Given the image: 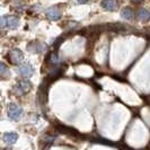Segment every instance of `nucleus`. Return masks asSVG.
<instances>
[{
	"mask_svg": "<svg viewBox=\"0 0 150 150\" xmlns=\"http://www.w3.org/2000/svg\"><path fill=\"white\" fill-rule=\"evenodd\" d=\"M138 18H139L140 21H142V22H147L150 18L149 11H148L147 9H144V8H141V9L138 11Z\"/></svg>",
	"mask_w": 150,
	"mask_h": 150,
	"instance_id": "9",
	"label": "nucleus"
},
{
	"mask_svg": "<svg viewBox=\"0 0 150 150\" xmlns=\"http://www.w3.org/2000/svg\"><path fill=\"white\" fill-rule=\"evenodd\" d=\"M133 11L130 9V8H124L123 10H122V13H121V16L124 18V19H127V21H131L132 18H133Z\"/></svg>",
	"mask_w": 150,
	"mask_h": 150,
	"instance_id": "11",
	"label": "nucleus"
},
{
	"mask_svg": "<svg viewBox=\"0 0 150 150\" xmlns=\"http://www.w3.org/2000/svg\"><path fill=\"white\" fill-rule=\"evenodd\" d=\"M45 16L50 19V21H59L61 18V11L58 7H50L45 10Z\"/></svg>",
	"mask_w": 150,
	"mask_h": 150,
	"instance_id": "6",
	"label": "nucleus"
},
{
	"mask_svg": "<svg viewBox=\"0 0 150 150\" xmlns=\"http://www.w3.org/2000/svg\"><path fill=\"white\" fill-rule=\"evenodd\" d=\"M23 115V108L17 104L10 103L8 105V117L13 121H18Z\"/></svg>",
	"mask_w": 150,
	"mask_h": 150,
	"instance_id": "2",
	"label": "nucleus"
},
{
	"mask_svg": "<svg viewBox=\"0 0 150 150\" xmlns=\"http://www.w3.org/2000/svg\"><path fill=\"white\" fill-rule=\"evenodd\" d=\"M8 57H9V59L11 61V63H14V64H19L24 60V54H23V52L19 49L11 50L10 53L8 54Z\"/></svg>",
	"mask_w": 150,
	"mask_h": 150,
	"instance_id": "4",
	"label": "nucleus"
},
{
	"mask_svg": "<svg viewBox=\"0 0 150 150\" xmlns=\"http://www.w3.org/2000/svg\"><path fill=\"white\" fill-rule=\"evenodd\" d=\"M28 49H30L32 52H42L43 49H44V45L41 44L40 42H33V43L28 46Z\"/></svg>",
	"mask_w": 150,
	"mask_h": 150,
	"instance_id": "10",
	"label": "nucleus"
},
{
	"mask_svg": "<svg viewBox=\"0 0 150 150\" xmlns=\"http://www.w3.org/2000/svg\"><path fill=\"white\" fill-rule=\"evenodd\" d=\"M17 71H18V74L22 75L23 77L30 78V77H32V75L34 74V68H33V66L30 64V63H24V64H21V66L18 67Z\"/></svg>",
	"mask_w": 150,
	"mask_h": 150,
	"instance_id": "5",
	"label": "nucleus"
},
{
	"mask_svg": "<svg viewBox=\"0 0 150 150\" xmlns=\"http://www.w3.org/2000/svg\"><path fill=\"white\" fill-rule=\"evenodd\" d=\"M30 88H32V83L28 80H22L16 85L14 90L17 95H23V94H26L27 91H30Z\"/></svg>",
	"mask_w": 150,
	"mask_h": 150,
	"instance_id": "3",
	"label": "nucleus"
},
{
	"mask_svg": "<svg viewBox=\"0 0 150 150\" xmlns=\"http://www.w3.org/2000/svg\"><path fill=\"white\" fill-rule=\"evenodd\" d=\"M132 2H135V4H139V2H141L142 0H131Z\"/></svg>",
	"mask_w": 150,
	"mask_h": 150,
	"instance_id": "14",
	"label": "nucleus"
},
{
	"mask_svg": "<svg viewBox=\"0 0 150 150\" xmlns=\"http://www.w3.org/2000/svg\"><path fill=\"white\" fill-rule=\"evenodd\" d=\"M7 72H8V70H7L6 64H5V63H1V76L5 77V75H6Z\"/></svg>",
	"mask_w": 150,
	"mask_h": 150,
	"instance_id": "12",
	"label": "nucleus"
},
{
	"mask_svg": "<svg viewBox=\"0 0 150 150\" xmlns=\"http://www.w3.org/2000/svg\"><path fill=\"white\" fill-rule=\"evenodd\" d=\"M19 26V19L15 16H2L1 17V27L8 30H16Z\"/></svg>",
	"mask_w": 150,
	"mask_h": 150,
	"instance_id": "1",
	"label": "nucleus"
},
{
	"mask_svg": "<svg viewBox=\"0 0 150 150\" xmlns=\"http://www.w3.org/2000/svg\"><path fill=\"white\" fill-rule=\"evenodd\" d=\"M77 1H78L79 4H86V2L88 1V0H77Z\"/></svg>",
	"mask_w": 150,
	"mask_h": 150,
	"instance_id": "13",
	"label": "nucleus"
},
{
	"mask_svg": "<svg viewBox=\"0 0 150 150\" xmlns=\"http://www.w3.org/2000/svg\"><path fill=\"white\" fill-rule=\"evenodd\" d=\"M17 139H18V134L16 133V132H7V133H5L4 137H2V140H4V142L6 143V144H14V143L17 141Z\"/></svg>",
	"mask_w": 150,
	"mask_h": 150,
	"instance_id": "7",
	"label": "nucleus"
},
{
	"mask_svg": "<svg viewBox=\"0 0 150 150\" xmlns=\"http://www.w3.org/2000/svg\"><path fill=\"white\" fill-rule=\"evenodd\" d=\"M100 5H102V7L104 8L105 10H108V11H113V10L116 9L115 0H103Z\"/></svg>",
	"mask_w": 150,
	"mask_h": 150,
	"instance_id": "8",
	"label": "nucleus"
}]
</instances>
